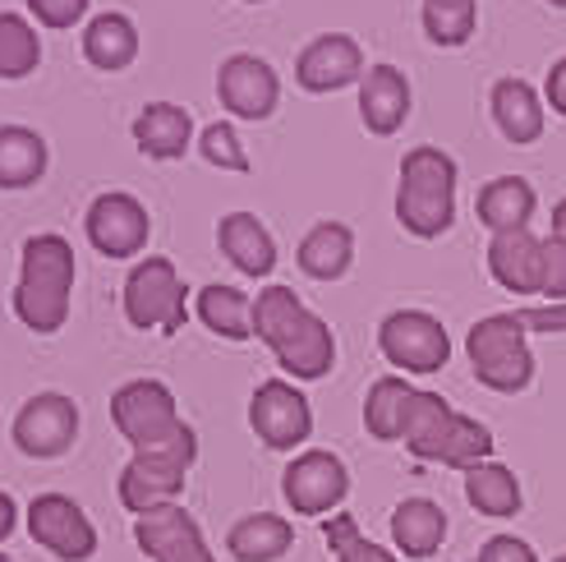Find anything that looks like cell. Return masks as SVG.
I'll return each mask as SVG.
<instances>
[{
	"label": "cell",
	"instance_id": "cell-1",
	"mask_svg": "<svg viewBox=\"0 0 566 562\" xmlns=\"http://www.w3.org/2000/svg\"><path fill=\"white\" fill-rule=\"evenodd\" d=\"M253 336L272 346L281 370L304 383L327 378V370L336 364L332 327L318 314H308L304 300L291 287L259 291V300H253Z\"/></svg>",
	"mask_w": 566,
	"mask_h": 562
},
{
	"label": "cell",
	"instance_id": "cell-2",
	"mask_svg": "<svg viewBox=\"0 0 566 562\" xmlns=\"http://www.w3.org/2000/svg\"><path fill=\"white\" fill-rule=\"evenodd\" d=\"M406 452L419 461H442L451 470H470L479 461H493V434L479 419L451 410L438 392H415L406 425H401Z\"/></svg>",
	"mask_w": 566,
	"mask_h": 562
},
{
	"label": "cell",
	"instance_id": "cell-3",
	"mask_svg": "<svg viewBox=\"0 0 566 562\" xmlns=\"http://www.w3.org/2000/svg\"><path fill=\"white\" fill-rule=\"evenodd\" d=\"M70 291H74V249L65 236H28L23 240V268L14 287V314L33 332H55L70 319Z\"/></svg>",
	"mask_w": 566,
	"mask_h": 562
},
{
	"label": "cell",
	"instance_id": "cell-4",
	"mask_svg": "<svg viewBox=\"0 0 566 562\" xmlns=\"http://www.w3.org/2000/svg\"><path fill=\"white\" fill-rule=\"evenodd\" d=\"M396 221L419 240H438L442 231H451V221H457V162L442 148L423 144L401 157Z\"/></svg>",
	"mask_w": 566,
	"mask_h": 562
},
{
	"label": "cell",
	"instance_id": "cell-5",
	"mask_svg": "<svg viewBox=\"0 0 566 562\" xmlns=\"http://www.w3.org/2000/svg\"><path fill=\"white\" fill-rule=\"evenodd\" d=\"M465 355L474 378L489 392L502 397H516L534 383V351L525 342V327L516 323V314H489L465 332Z\"/></svg>",
	"mask_w": 566,
	"mask_h": 562
},
{
	"label": "cell",
	"instance_id": "cell-6",
	"mask_svg": "<svg viewBox=\"0 0 566 562\" xmlns=\"http://www.w3.org/2000/svg\"><path fill=\"white\" fill-rule=\"evenodd\" d=\"M193 461H198L193 429H185L180 438H171L166 447H153V452H134L129 466L120 470V502H125V512L148 517V512L166 508V502H176Z\"/></svg>",
	"mask_w": 566,
	"mask_h": 562
},
{
	"label": "cell",
	"instance_id": "cell-7",
	"mask_svg": "<svg viewBox=\"0 0 566 562\" xmlns=\"http://www.w3.org/2000/svg\"><path fill=\"white\" fill-rule=\"evenodd\" d=\"M111 419H116L120 438L134 447V452H153V447H166L171 438H180L189 425L180 419V406L171 397V387L157 378H134L125 383L116 397H111Z\"/></svg>",
	"mask_w": 566,
	"mask_h": 562
},
{
	"label": "cell",
	"instance_id": "cell-8",
	"mask_svg": "<svg viewBox=\"0 0 566 562\" xmlns=\"http://www.w3.org/2000/svg\"><path fill=\"white\" fill-rule=\"evenodd\" d=\"M378 351L401 374H438L451 360V336L423 309H396L378 327Z\"/></svg>",
	"mask_w": 566,
	"mask_h": 562
},
{
	"label": "cell",
	"instance_id": "cell-9",
	"mask_svg": "<svg viewBox=\"0 0 566 562\" xmlns=\"http://www.w3.org/2000/svg\"><path fill=\"white\" fill-rule=\"evenodd\" d=\"M125 319L134 327L180 332L185 327V281L171 259H144L125 281Z\"/></svg>",
	"mask_w": 566,
	"mask_h": 562
},
{
	"label": "cell",
	"instance_id": "cell-10",
	"mask_svg": "<svg viewBox=\"0 0 566 562\" xmlns=\"http://www.w3.org/2000/svg\"><path fill=\"white\" fill-rule=\"evenodd\" d=\"M350 493V470L336 452H323V447H308L300 452L286 470H281V498L291 502L300 517H323L336 512Z\"/></svg>",
	"mask_w": 566,
	"mask_h": 562
},
{
	"label": "cell",
	"instance_id": "cell-11",
	"mask_svg": "<svg viewBox=\"0 0 566 562\" xmlns=\"http://www.w3.org/2000/svg\"><path fill=\"white\" fill-rule=\"evenodd\" d=\"M28 535L61 562H88L97 553V530L88 512L65 493H38L28 502Z\"/></svg>",
	"mask_w": 566,
	"mask_h": 562
},
{
	"label": "cell",
	"instance_id": "cell-12",
	"mask_svg": "<svg viewBox=\"0 0 566 562\" xmlns=\"http://www.w3.org/2000/svg\"><path fill=\"white\" fill-rule=\"evenodd\" d=\"M249 425L272 452H295V447L314 434V410H308V397L286 383V378H268L259 383L249 402Z\"/></svg>",
	"mask_w": 566,
	"mask_h": 562
},
{
	"label": "cell",
	"instance_id": "cell-13",
	"mask_svg": "<svg viewBox=\"0 0 566 562\" xmlns=\"http://www.w3.org/2000/svg\"><path fill=\"white\" fill-rule=\"evenodd\" d=\"M83 231H88V244L97 249V254L129 259V254H138V249L148 244L153 221H148V208L138 204L134 194L111 189V194H97L93 199L88 217H83Z\"/></svg>",
	"mask_w": 566,
	"mask_h": 562
},
{
	"label": "cell",
	"instance_id": "cell-14",
	"mask_svg": "<svg viewBox=\"0 0 566 562\" xmlns=\"http://www.w3.org/2000/svg\"><path fill=\"white\" fill-rule=\"evenodd\" d=\"M74 438H78V410L61 392H42V397L23 402V410L14 415V443L23 457H38V461L65 457Z\"/></svg>",
	"mask_w": 566,
	"mask_h": 562
},
{
	"label": "cell",
	"instance_id": "cell-15",
	"mask_svg": "<svg viewBox=\"0 0 566 562\" xmlns=\"http://www.w3.org/2000/svg\"><path fill=\"white\" fill-rule=\"evenodd\" d=\"M134 540L153 562H217L198 521L180 508V502H166V508L148 512L134 521Z\"/></svg>",
	"mask_w": 566,
	"mask_h": 562
},
{
	"label": "cell",
	"instance_id": "cell-16",
	"mask_svg": "<svg viewBox=\"0 0 566 562\" xmlns=\"http://www.w3.org/2000/svg\"><path fill=\"white\" fill-rule=\"evenodd\" d=\"M217 97L240 121H268L281 97L276 70L268 61H259V55H231V61L217 70Z\"/></svg>",
	"mask_w": 566,
	"mask_h": 562
},
{
	"label": "cell",
	"instance_id": "cell-17",
	"mask_svg": "<svg viewBox=\"0 0 566 562\" xmlns=\"http://www.w3.org/2000/svg\"><path fill=\"white\" fill-rule=\"evenodd\" d=\"M295 79L304 93H336V89H350V83L364 79V51L350 33H323L314 38L300 61H295Z\"/></svg>",
	"mask_w": 566,
	"mask_h": 562
},
{
	"label": "cell",
	"instance_id": "cell-18",
	"mask_svg": "<svg viewBox=\"0 0 566 562\" xmlns=\"http://www.w3.org/2000/svg\"><path fill=\"white\" fill-rule=\"evenodd\" d=\"M489 272L502 291L512 295H539L544 281V240L525 231H502L489 240Z\"/></svg>",
	"mask_w": 566,
	"mask_h": 562
},
{
	"label": "cell",
	"instance_id": "cell-19",
	"mask_svg": "<svg viewBox=\"0 0 566 562\" xmlns=\"http://www.w3.org/2000/svg\"><path fill=\"white\" fill-rule=\"evenodd\" d=\"M410 116V79L396 65H374L359 79V121L369 125V134L387 138L406 125Z\"/></svg>",
	"mask_w": 566,
	"mask_h": 562
},
{
	"label": "cell",
	"instance_id": "cell-20",
	"mask_svg": "<svg viewBox=\"0 0 566 562\" xmlns=\"http://www.w3.org/2000/svg\"><path fill=\"white\" fill-rule=\"evenodd\" d=\"M447 540V512L438 508L433 498H406V502H396V512H391V544L401 558L410 562H423V558H433Z\"/></svg>",
	"mask_w": 566,
	"mask_h": 562
},
{
	"label": "cell",
	"instance_id": "cell-21",
	"mask_svg": "<svg viewBox=\"0 0 566 562\" xmlns=\"http://www.w3.org/2000/svg\"><path fill=\"white\" fill-rule=\"evenodd\" d=\"M493 121L497 129L506 134V144H534V138L544 134V97L534 93V83L525 79H497L493 83Z\"/></svg>",
	"mask_w": 566,
	"mask_h": 562
},
{
	"label": "cell",
	"instance_id": "cell-22",
	"mask_svg": "<svg viewBox=\"0 0 566 562\" xmlns=\"http://www.w3.org/2000/svg\"><path fill=\"white\" fill-rule=\"evenodd\" d=\"M534 208H539V194H534V185L521 180V176H497V180H489L484 189H479V199H474L479 221H484L493 236L525 231L534 221Z\"/></svg>",
	"mask_w": 566,
	"mask_h": 562
},
{
	"label": "cell",
	"instance_id": "cell-23",
	"mask_svg": "<svg viewBox=\"0 0 566 562\" xmlns=\"http://www.w3.org/2000/svg\"><path fill=\"white\" fill-rule=\"evenodd\" d=\"M134 144L144 157H157V162H176L185 157V148L193 144V121L185 106H171V102H153L138 111L134 121Z\"/></svg>",
	"mask_w": 566,
	"mask_h": 562
},
{
	"label": "cell",
	"instance_id": "cell-24",
	"mask_svg": "<svg viewBox=\"0 0 566 562\" xmlns=\"http://www.w3.org/2000/svg\"><path fill=\"white\" fill-rule=\"evenodd\" d=\"M295 263H300L304 277H314V281L346 277L350 263H355V236H350V227H342V221H318V227L300 240Z\"/></svg>",
	"mask_w": 566,
	"mask_h": 562
},
{
	"label": "cell",
	"instance_id": "cell-25",
	"mask_svg": "<svg viewBox=\"0 0 566 562\" xmlns=\"http://www.w3.org/2000/svg\"><path fill=\"white\" fill-rule=\"evenodd\" d=\"M217 240H221V254L231 259L244 277H268V272L276 268V244H272V236L263 231L259 217H249V212L221 217Z\"/></svg>",
	"mask_w": 566,
	"mask_h": 562
},
{
	"label": "cell",
	"instance_id": "cell-26",
	"mask_svg": "<svg viewBox=\"0 0 566 562\" xmlns=\"http://www.w3.org/2000/svg\"><path fill=\"white\" fill-rule=\"evenodd\" d=\"M295 544V530L286 517H272V512H253V517H240L226 535V549L240 562H276L286 558V549Z\"/></svg>",
	"mask_w": 566,
	"mask_h": 562
},
{
	"label": "cell",
	"instance_id": "cell-27",
	"mask_svg": "<svg viewBox=\"0 0 566 562\" xmlns=\"http://www.w3.org/2000/svg\"><path fill=\"white\" fill-rule=\"evenodd\" d=\"M46 176V144L38 129L0 125V189H28Z\"/></svg>",
	"mask_w": 566,
	"mask_h": 562
},
{
	"label": "cell",
	"instance_id": "cell-28",
	"mask_svg": "<svg viewBox=\"0 0 566 562\" xmlns=\"http://www.w3.org/2000/svg\"><path fill=\"white\" fill-rule=\"evenodd\" d=\"M83 55H88V65H97L106 74L129 70L138 55V28L125 14H97L83 28Z\"/></svg>",
	"mask_w": 566,
	"mask_h": 562
},
{
	"label": "cell",
	"instance_id": "cell-29",
	"mask_svg": "<svg viewBox=\"0 0 566 562\" xmlns=\"http://www.w3.org/2000/svg\"><path fill=\"white\" fill-rule=\"evenodd\" d=\"M465 498L479 517H516L521 512V480L502 461H479L465 470Z\"/></svg>",
	"mask_w": 566,
	"mask_h": 562
},
{
	"label": "cell",
	"instance_id": "cell-30",
	"mask_svg": "<svg viewBox=\"0 0 566 562\" xmlns=\"http://www.w3.org/2000/svg\"><path fill=\"white\" fill-rule=\"evenodd\" d=\"M198 319H203L208 332L226 336V342H249L253 336V300L235 287H221V281H212V287L198 291Z\"/></svg>",
	"mask_w": 566,
	"mask_h": 562
},
{
	"label": "cell",
	"instance_id": "cell-31",
	"mask_svg": "<svg viewBox=\"0 0 566 562\" xmlns=\"http://www.w3.org/2000/svg\"><path fill=\"white\" fill-rule=\"evenodd\" d=\"M410 397H415V387L406 378H396V374H387L369 387V397H364V425H369V434L378 443H401Z\"/></svg>",
	"mask_w": 566,
	"mask_h": 562
},
{
	"label": "cell",
	"instance_id": "cell-32",
	"mask_svg": "<svg viewBox=\"0 0 566 562\" xmlns=\"http://www.w3.org/2000/svg\"><path fill=\"white\" fill-rule=\"evenodd\" d=\"M479 28V0H423V33L433 46H465Z\"/></svg>",
	"mask_w": 566,
	"mask_h": 562
},
{
	"label": "cell",
	"instance_id": "cell-33",
	"mask_svg": "<svg viewBox=\"0 0 566 562\" xmlns=\"http://www.w3.org/2000/svg\"><path fill=\"white\" fill-rule=\"evenodd\" d=\"M42 61L38 28L23 14H0V79H23Z\"/></svg>",
	"mask_w": 566,
	"mask_h": 562
},
{
	"label": "cell",
	"instance_id": "cell-34",
	"mask_svg": "<svg viewBox=\"0 0 566 562\" xmlns=\"http://www.w3.org/2000/svg\"><path fill=\"white\" fill-rule=\"evenodd\" d=\"M323 535H327V549L336 553V562H401V553H391L374 540H364L359 535V521L350 512H336L327 525H323Z\"/></svg>",
	"mask_w": 566,
	"mask_h": 562
},
{
	"label": "cell",
	"instance_id": "cell-35",
	"mask_svg": "<svg viewBox=\"0 0 566 562\" xmlns=\"http://www.w3.org/2000/svg\"><path fill=\"white\" fill-rule=\"evenodd\" d=\"M198 148H203V157L212 166H221V171H249V153L240 148V134L226 125V121L208 125L203 138H198Z\"/></svg>",
	"mask_w": 566,
	"mask_h": 562
},
{
	"label": "cell",
	"instance_id": "cell-36",
	"mask_svg": "<svg viewBox=\"0 0 566 562\" xmlns=\"http://www.w3.org/2000/svg\"><path fill=\"white\" fill-rule=\"evenodd\" d=\"M539 295L548 304H566V240L562 236H544V281H539Z\"/></svg>",
	"mask_w": 566,
	"mask_h": 562
},
{
	"label": "cell",
	"instance_id": "cell-37",
	"mask_svg": "<svg viewBox=\"0 0 566 562\" xmlns=\"http://www.w3.org/2000/svg\"><path fill=\"white\" fill-rule=\"evenodd\" d=\"M28 10L46 28H74L83 19V10H88V0H28Z\"/></svg>",
	"mask_w": 566,
	"mask_h": 562
},
{
	"label": "cell",
	"instance_id": "cell-38",
	"mask_svg": "<svg viewBox=\"0 0 566 562\" xmlns=\"http://www.w3.org/2000/svg\"><path fill=\"white\" fill-rule=\"evenodd\" d=\"M474 562H539V553H534L525 540H516V535H493L484 549H479Z\"/></svg>",
	"mask_w": 566,
	"mask_h": 562
},
{
	"label": "cell",
	"instance_id": "cell-39",
	"mask_svg": "<svg viewBox=\"0 0 566 562\" xmlns=\"http://www.w3.org/2000/svg\"><path fill=\"white\" fill-rule=\"evenodd\" d=\"M525 332H566V304H544V309H512Z\"/></svg>",
	"mask_w": 566,
	"mask_h": 562
},
{
	"label": "cell",
	"instance_id": "cell-40",
	"mask_svg": "<svg viewBox=\"0 0 566 562\" xmlns=\"http://www.w3.org/2000/svg\"><path fill=\"white\" fill-rule=\"evenodd\" d=\"M544 97H548V106L557 111V116H566V55L548 70V83H544Z\"/></svg>",
	"mask_w": 566,
	"mask_h": 562
},
{
	"label": "cell",
	"instance_id": "cell-41",
	"mask_svg": "<svg viewBox=\"0 0 566 562\" xmlns=\"http://www.w3.org/2000/svg\"><path fill=\"white\" fill-rule=\"evenodd\" d=\"M14 521H19L14 498H10V493H0V540H10V535H14Z\"/></svg>",
	"mask_w": 566,
	"mask_h": 562
},
{
	"label": "cell",
	"instance_id": "cell-42",
	"mask_svg": "<svg viewBox=\"0 0 566 562\" xmlns=\"http://www.w3.org/2000/svg\"><path fill=\"white\" fill-rule=\"evenodd\" d=\"M553 236H562V240H566V199H562V204H553Z\"/></svg>",
	"mask_w": 566,
	"mask_h": 562
},
{
	"label": "cell",
	"instance_id": "cell-43",
	"mask_svg": "<svg viewBox=\"0 0 566 562\" xmlns=\"http://www.w3.org/2000/svg\"><path fill=\"white\" fill-rule=\"evenodd\" d=\"M548 6H557V10H566V0H548Z\"/></svg>",
	"mask_w": 566,
	"mask_h": 562
},
{
	"label": "cell",
	"instance_id": "cell-44",
	"mask_svg": "<svg viewBox=\"0 0 566 562\" xmlns=\"http://www.w3.org/2000/svg\"><path fill=\"white\" fill-rule=\"evenodd\" d=\"M553 562H566V553H557V558H553Z\"/></svg>",
	"mask_w": 566,
	"mask_h": 562
},
{
	"label": "cell",
	"instance_id": "cell-45",
	"mask_svg": "<svg viewBox=\"0 0 566 562\" xmlns=\"http://www.w3.org/2000/svg\"><path fill=\"white\" fill-rule=\"evenodd\" d=\"M0 562H14V558H6V553H0Z\"/></svg>",
	"mask_w": 566,
	"mask_h": 562
}]
</instances>
